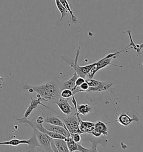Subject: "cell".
Returning a JSON list of instances; mask_svg holds the SVG:
<instances>
[{
    "instance_id": "1",
    "label": "cell",
    "mask_w": 143,
    "mask_h": 152,
    "mask_svg": "<svg viewBox=\"0 0 143 152\" xmlns=\"http://www.w3.org/2000/svg\"><path fill=\"white\" fill-rule=\"evenodd\" d=\"M22 88L23 89L27 90L30 93L35 91L40 97L44 99L47 102L59 96L60 94L59 86L54 81H50L40 86L25 85L22 86Z\"/></svg>"
},
{
    "instance_id": "2",
    "label": "cell",
    "mask_w": 143,
    "mask_h": 152,
    "mask_svg": "<svg viewBox=\"0 0 143 152\" xmlns=\"http://www.w3.org/2000/svg\"><path fill=\"white\" fill-rule=\"evenodd\" d=\"M16 120L19 122V123L27 124L33 129L34 134L35 135L37 140L40 145V148H43L46 152H53L50 146V142L52 138L47 134L43 133L38 129L34 125L33 121H29L27 118H25L24 116L21 118H16Z\"/></svg>"
},
{
    "instance_id": "3",
    "label": "cell",
    "mask_w": 143,
    "mask_h": 152,
    "mask_svg": "<svg viewBox=\"0 0 143 152\" xmlns=\"http://www.w3.org/2000/svg\"><path fill=\"white\" fill-rule=\"evenodd\" d=\"M126 50V49L125 48L124 49L119 51H117V52L115 53L108 54L107 56H105V58L98 60V61H97L96 63H94L93 67H92V69L88 72V73L86 75V78L87 77V79H92L94 77V75L96 74V73L98 72V70H100L101 69L107 66V65H112L113 66H117V67H123V66H120V65H116V64H114L111 62L114 58H116V56L117 54L121 53L122 52Z\"/></svg>"
},
{
    "instance_id": "4",
    "label": "cell",
    "mask_w": 143,
    "mask_h": 152,
    "mask_svg": "<svg viewBox=\"0 0 143 152\" xmlns=\"http://www.w3.org/2000/svg\"><path fill=\"white\" fill-rule=\"evenodd\" d=\"M80 46L77 48L76 50V58L74 60H72L68 57H63V58L65 60V61L67 64H68L71 66V67H72L74 70V71L78 76H80L85 79L88 72L92 69V67H93L94 63L86 65V66H80L78 64L77 62H78L79 55L80 54Z\"/></svg>"
},
{
    "instance_id": "5",
    "label": "cell",
    "mask_w": 143,
    "mask_h": 152,
    "mask_svg": "<svg viewBox=\"0 0 143 152\" xmlns=\"http://www.w3.org/2000/svg\"><path fill=\"white\" fill-rule=\"evenodd\" d=\"M68 116L64 118L63 123L66 125L67 130L71 134H83L79 128V121L76 113L74 114L68 115Z\"/></svg>"
},
{
    "instance_id": "6",
    "label": "cell",
    "mask_w": 143,
    "mask_h": 152,
    "mask_svg": "<svg viewBox=\"0 0 143 152\" xmlns=\"http://www.w3.org/2000/svg\"><path fill=\"white\" fill-rule=\"evenodd\" d=\"M26 144L29 145L30 148H35L36 147H40V145L38 143L35 134H33L31 138L28 140H20L18 139H13L9 141L0 142V145H11V146H18L20 144Z\"/></svg>"
},
{
    "instance_id": "7",
    "label": "cell",
    "mask_w": 143,
    "mask_h": 152,
    "mask_svg": "<svg viewBox=\"0 0 143 152\" xmlns=\"http://www.w3.org/2000/svg\"><path fill=\"white\" fill-rule=\"evenodd\" d=\"M85 81L89 85V88L87 91H102L108 89L111 86L113 83L102 82L100 81L93 80L92 79H87Z\"/></svg>"
},
{
    "instance_id": "8",
    "label": "cell",
    "mask_w": 143,
    "mask_h": 152,
    "mask_svg": "<svg viewBox=\"0 0 143 152\" xmlns=\"http://www.w3.org/2000/svg\"><path fill=\"white\" fill-rule=\"evenodd\" d=\"M36 96H37L38 98V99H34L32 98H31V103H30V105L29 106V107H27L26 112H25V114H24V116L25 118H27V117L30 115V114L32 113V112L35 109H36L37 107H38V105H42V106H43V107H44L49 109V110H52L53 112H54L52 109L47 107L46 105H45L44 104H43V103H41V102H48L45 99L43 98H41V97H40V96H39V95H38V94H37Z\"/></svg>"
},
{
    "instance_id": "9",
    "label": "cell",
    "mask_w": 143,
    "mask_h": 152,
    "mask_svg": "<svg viewBox=\"0 0 143 152\" xmlns=\"http://www.w3.org/2000/svg\"><path fill=\"white\" fill-rule=\"evenodd\" d=\"M89 134L94 135L95 137H100L101 135L104 136L108 135V128L107 125L101 121H98L94 124V128Z\"/></svg>"
},
{
    "instance_id": "10",
    "label": "cell",
    "mask_w": 143,
    "mask_h": 152,
    "mask_svg": "<svg viewBox=\"0 0 143 152\" xmlns=\"http://www.w3.org/2000/svg\"><path fill=\"white\" fill-rule=\"evenodd\" d=\"M69 99H64L60 97L58 102L54 103L57 105L62 113L67 115L72 114L73 113V107L68 103Z\"/></svg>"
},
{
    "instance_id": "11",
    "label": "cell",
    "mask_w": 143,
    "mask_h": 152,
    "mask_svg": "<svg viewBox=\"0 0 143 152\" xmlns=\"http://www.w3.org/2000/svg\"><path fill=\"white\" fill-rule=\"evenodd\" d=\"M74 107L76 109V113L78 118V120L80 123V125H79L80 129L83 134L85 133L89 134V133L94 129V123L89 122V121H82L80 118V114H78V113L77 110V105L74 106Z\"/></svg>"
},
{
    "instance_id": "12",
    "label": "cell",
    "mask_w": 143,
    "mask_h": 152,
    "mask_svg": "<svg viewBox=\"0 0 143 152\" xmlns=\"http://www.w3.org/2000/svg\"><path fill=\"white\" fill-rule=\"evenodd\" d=\"M44 127L45 129L48 130L49 131L60 134L66 138L71 137V134L68 132V130L63 126H58V125H52V124L46 123V124L44 126Z\"/></svg>"
},
{
    "instance_id": "13",
    "label": "cell",
    "mask_w": 143,
    "mask_h": 152,
    "mask_svg": "<svg viewBox=\"0 0 143 152\" xmlns=\"http://www.w3.org/2000/svg\"><path fill=\"white\" fill-rule=\"evenodd\" d=\"M115 121L119 122L120 124L123 126H127L129 125L133 121H136L138 124H139V118L138 116L135 115H134L133 118H131L126 113H123L122 114L119 115L117 121H113L112 122H115Z\"/></svg>"
},
{
    "instance_id": "14",
    "label": "cell",
    "mask_w": 143,
    "mask_h": 152,
    "mask_svg": "<svg viewBox=\"0 0 143 152\" xmlns=\"http://www.w3.org/2000/svg\"><path fill=\"white\" fill-rule=\"evenodd\" d=\"M44 123L50 124H52V125L61 126H63V127H64L65 128L67 129L64 123L62 121H61V119L58 116H47L45 119H44Z\"/></svg>"
},
{
    "instance_id": "15",
    "label": "cell",
    "mask_w": 143,
    "mask_h": 152,
    "mask_svg": "<svg viewBox=\"0 0 143 152\" xmlns=\"http://www.w3.org/2000/svg\"><path fill=\"white\" fill-rule=\"evenodd\" d=\"M55 147L59 152H68L67 143L64 139H53Z\"/></svg>"
},
{
    "instance_id": "16",
    "label": "cell",
    "mask_w": 143,
    "mask_h": 152,
    "mask_svg": "<svg viewBox=\"0 0 143 152\" xmlns=\"http://www.w3.org/2000/svg\"><path fill=\"white\" fill-rule=\"evenodd\" d=\"M78 77V75L77 74L76 72H74L73 76L70 79L66 81L63 83L62 86V90L70 89L72 90L75 87V83L77 78Z\"/></svg>"
},
{
    "instance_id": "17",
    "label": "cell",
    "mask_w": 143,
    "mask_h": 152,
    "mask_svg": "<svg viewBox=\"0 0 143 152\" xmlns=\"http://www.w3.org/2000/svg\"><path fill=\"white\" fill-rule=\"evenodd\" d=\"M60 1V2L62 4V5L64 6V7L67 10V11L69 13L71 16V20L72 23H76L77 21V18H76V16H74V15L73 14V12L72 11L70 5L69 4L67 0H59Z\"/></svg>"
},
{
    "instance_id": "18",
    "label": "cell",
    "mask_w": 143,
    "mask_h": 152,
    "mask_svg": "<svg viewBox=\"0 0 143 152\" xmlns=\"http://www.w3.org/2000/svg\"><path fill=\"white\" fill-rule=\"evenodd\" d=\"M77 110L79 114L86 115L91 111V107L88 104H80L77 105Z\"/></svg>"
},
{
    "instance_id": "19",
    "label": "cell",
    "mask_w": 143,
    "mask_h": 152,
    "mask_svg": "<svg viewBox=\"0 0 143 152\" xmlns=\"http://www.w3.org/2000/svg\"><path fill=\"white\" fill-rule=\"evenodd\" d=\"M128 34L129 36L130 39V41L131 42L130 43L129 45L128 46H127V49L129 48V49H133L136 51V52L138 53H141V50L143 48V44H141V45H138V44H135L133 40V39H132V37H131V31L130 30H128Z\"/></svg>"
},
{
    "instance_id": "20",
    "label": "cell",
    "mask_w": 143,
    "mask_h": 152,
    "mask_svg": "<svg viewBox=\"0 0 143 152\" xmlns=\"http://www.w3.org/2000/svg\"><path fill=\"white\" fill-rule=\"evenodd\" d=\"M67 143V147L69 152H76L77 151L78 149V144L77 143L74 142L71 137H67L65 139Z\"/></svg>"
},
{
    "instance_id": "21",
    "label": "cell",
    "mask_w": 143,
    "mask_h": 152,
    "mask_svg": "<svg viewBox=\"0 0 143 152\" xmlns=\"http://www.w3.org/2000/svg\"><path fill=\"white\" fill-rule=\"evenodd\" d=\"M55 4H56V6H57V9L59 10V11L60 12V13L61 14V18H60V19L59 21H61L62 20L63 18L66 15V14L68 12L67 11V10L64 7V6L62 5V4L60 2V1L59 0H55Z\"/></svg>"
},
{
    "instance_id": "22",
    "label": "cell",
    "mask_w": 143,
    "mask_h": 152,
    "mask_svg": "<svg viewBox=\"0 0 143 152\" xmlns=\"http://www.w3.org/2000/svg\"><path fill=\"white\" fill-rule=\"evenodd\" d=\"M73 95V94L71 90L66 89L62 90L61 92H60L59 96L62 98L69 99Z\"/></svg>"
},
{
    "instance_id": "23",
    "label": "cell",
    "mask_w": 143,
    "mask_h": 152,
    "mask_svg": "<svg viewBox=\"0 0 143 152\" xmlns=\"http://www.w3.org/2000/svg\"><path fill=\"white\" fill-rule=\"evenodd\" d=\"M71 137L73 139V140L76 143H80V141H81L80 134H78V133L71 134Z\"/></svg>"
},
{
    "instance_id": "24",
    "label": "cell",
    "mask_w": 143,
    "mask_h": 152,
    "mask_svg": "<svg viewBox=\"0 0 143 152\" xmlns=\"http://www.w3.org/2000/svg\"><path fill=\"white\" fill-rule=\"evenodd\" d=\"M78 144V149H77V152H93L92 149H87L86 148L83 147L81 144H80V143H77Z\"/></svg>"
},
{
    "instance_id": "25",
    "label": "cell",
    "mask_w": 143,
    "mask_h": 152,
    "mask_svg": "<svg viewBox=\"0 0 143 152\" xmlns=\"http://www.w3.org/2000/svg\"><path fill=\"white\" fill-rule=\"evenodd\" d=\"M79 88L80 89L81 92H87L89 88V85L86 81H85L79 86Z\"/></svg>"
},
{
    "instance_id": "26",
    "label": "cell",
    "mask_w": 143,
    "mask_h": 152,
    "mask_svg": "<svg viewBox=\"0 0 143 152\" xmlns=\"http://www.w3.org/2000/svg\"><path fill=\"white\" fill-rule=\"evenodd\" d=\"M85 81V78H83L80 76H78L76 80L75 83V87L76 86H80L82 83H83Z\"/></svg>"
},
{
    "instance_id": "27",
    "label": "cell",
    "mask_w": 143,
    "mask_h": 152,
    "mask_svg": "<svg viewBox=\"0 0 143 152\" xmlns=\"http://www.w3.org/2000/svg\"><path fill=\"white\" fill-rule=\"evenodd\" d=\"M50 146H51V148H52V150L53 152H58V149L57 147H55V145L54 144V142L53 139H52V140H51V142H50Z\"/></svg>"
},
{
    "instance_id": "28",
    "label": "cell",
    "mask_w": 143,
    "mask_h": 152,
    "mask_svg": "<svg viewBox=\"0 0 143 152\" xmlns=\"http://www.w3.org/2000/svg\"><path fill=\"white\" fill-rule=\"evenodd\" d=\"M35 121L38 124H43L44 121V118L43 116H39L36 119Z\"/></svg>"
},
{
    "instance_id": "29",
    "label": "cell",
    "mask_w": 143,
    "mask_h": 152,
    "mask_svg": "<svg viewBox=\"0 0 143 152\" xmlns=\"http://www.w3.org/2000/svg\"><path fill=\"white\" fill-rule=\"evenodd\" d=\"M3 80V79L0 76V81L2 80Z\"/></svg>"
}]
</instances>
